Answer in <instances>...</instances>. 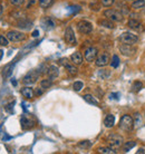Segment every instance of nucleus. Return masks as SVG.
I'll return each mask as SVG.
<instances>
[{
  "label": "nucleus",
  "mask_w": 145,
  "mask_h": 154,
  "mask_svg": "<svg viewBox=\"0 0 145 154\" xmlns=\"http://www.w3.org/2000/svg\"><path fill=\"white\" fill-rule=\"evenodd\" d=\"M98 76H100L102 79H107L108 77L111 76V71H108V69H102V71H100V73H98Z\"/></svg>",
  "instance_id": "obj_29"
},
{
  "label": "nucleus",
  "mask_w": 145,
  "mask_h": 154,
  "mask_svg": "<svg viewBox=\"0 0 145 154\" xmlns=\"http://www.w3.org/2000/svg\"><path fill=\"white\" fill-rule=\"evenodd\" d=\"M18 27L21 28V29H25V30H29L30 28L33 27V22L29 21V20H26V19H23V20L18 21Z\"/></svg>",
  "instance_id": "obj_20"
},
{
  "label": "nucleus",
  "mask_w": 145,
  "mask_h": 154,
  "mask_svg": "<svg viewBox=\"0 0 145 154\" xmlns=\"http://www.w3.org/2000/svg\"><path fill=\"white\" fill-rule=\"evenodd\" d=\"M77 29L79 33L87 35V34L92 33V30H93V25H92L90 22L86 21V20H82V21H79L77 24Z\"/></svg>",
  "instance_id": "obj_6"
},
{
  "label": "nucleus",
  "mask_w": 145,
  "mask_h": 154,
  "mask_svg": "<svg viewBox=\"0 0 145 154\" xmlns=\"http://www.w3.org/2000/svg\"><path fill=\"white\" fill-rule=\"evenodd\" d=\"M83 97H84V99L88 103V104L95 105V106H98V104H100V103H98V101L95 98L93 95H90V94H86V95H84Z\"/></svg>",
  "instance_id": "obj_21"
},
{
  "label": "nucleus",
  "mask_w": 145,
  "mask_h": 154,
  "mask_svg": "<svg viewBox=\"0 0 145 154\" xmlns=\"http://www.w3.org/2000/svg\"><path fill=\"white\" fill-rule=\"evenodd\" d=\"M98 56V50L96 47H88L87 49L85 50V54H84V57L87 61H94L96 59V57Z\"/></svg>",
  "instance_id": "obj_8"
},
{
  "label": "nucleus",
  "mask_w": 145,
  "mask_h": 154,
  "mask_svg": "<svg viewBox=\"0 0 145 154\" xmlns=\"http://www.w3.org/2000/svg\"><path fill=\"white\" fill-rule=\"evenodd\" d=\"M14 67H15V63H10V64H8V65H6L4 67V69H2V76H4V78H8V77L11 76Z\"/></svg>",
  "instance_id": "obj_16"
},
{
  "label": "nucleus",
  "mask_w": 145,
  "mask_h": 154,
  "mask_svg": "<svg viewBox=\"0 0 145 154\" xmlns=\"http://www.w3.org/2000/svg\"><path fill=\"white\" fill-rule=\"evenodd\" d=\"M100 26H103V27H105V28H108V29H113V28L115 27L114 24H113V20H111V19H104V20H100Z\"/></svg>",
  "instance_id": "obj_23"
},
{
  "label": "nucleus",
  "mask_w": 145,
  "mask_h": 154,
  "mask_svg": "<svg viewBox=\"0 0 145 154\" xmlns=\"http://www.w3.org/2000/svg\"><path fill=\"white\" fill-rule=\"evenodd\" d=\"M135 145H136L135 142H133V141H128V142H125V143L123 144V149H124L125 152H128V151H131V150L133 149Z\"/></svg>",
  "instance_id": "obj_26"
},
{
  "label": "nucleus",
  "mask_w": 145,
  "mask_h": 154,
  "mask_svg": "<svg viewBox=\"0 0 145 154\" xmlns=\"http://www.w3.org/2000/svg\"><path fill=\"white\" fill-rule=\"evenodd\" d=\"M51 79H43L41 82H40V88H43V89H47V88H49L51 86Z\"/></svg>",
  "instance_id": "obj_30"
},
{
  "label": "nucleus",
  "mask_w": 145,
  "mask_h": 154,
  "mask_svg": "<svg viewBox=\"0 0 145 154\" xmlns=\"http://www.w3.org/2000/svg\"><path fill=\"white\" fill-rule=\"evenodd\" d=\"M134 127V120L129 115L122 116L119 121V128L125 132H131Z\"/></svg>",
  "instance_id": "obj_1"
},
{
  "label": "nucleus",
  "mask_w": 145,
  "mask_h": 154,
  "mask_svg": "<svg viewBox=\"0 0 145 154\" xmlns=\"http://www.w3.org/2000/svg\"><path fill=\"white\" fill-rule=\"evenodd\" d=\"M78 146L82 148V149H89L92 146V143L89 141H82V142L78 143Z\"/></svg>",
  "instance_id": "obj_33"
},
{
  "label": "nucleus",
  "mask_w": 145,
  "mask_h": 154,
  "mask_svg": "<svg viewBox=\"0 0 145 154\" xmlns=\"http://www.w3.org/2000/svg\"><path fill=\"white\" fill-rule=\"evenodd\" d=\"M107 142H108V144H109V146H111L112 149H118V148L122 146L123 138L121 135H118V134L113 133V134H109V135H108Z\"/></svg>",
  "instance_id": "obj_2"
},
{
  "label": "nucleus",
  "mask_w": 145,
  "mask_h": 154,
  "mask_svg": "<svg viewBox=\"0 0 145 154\" xmlns=\"http://www.w3.org/2000/svg\"><path fill=\"white\" fill-rule=\"evenodd\" d=\"M111 66L113 67V68H117V67L119 66V58H118V56L117 55L113 56L112 61H111Z\"/></svg>",
  "instance_id": "obj_31"
},
{
  "label": "nucleus",
  "mask_w": 145,
  "mask_h": 154,
  "mask_svg": "<svg viewBox=\"0 0 145 154\" xmlns=\"http://www.w3.org/2000/svg\"><path fill=\"white\" fill-rule=\"evenodd\" d=\"M21 94L23 95V97L26 98H33L35 93H33V89L30 87H23L21 89Z\"/></svg>",
  "instance_id": "obj_22"
},
{
  "label": "nucleus",
  "mask_w": 145,
  "mask_h": 154,
  "mask_svg": "<svg viewBox=\"0 0 145 154\" xmlns=\"http://www.w3.org/2000/svg\"><path fill=\"white\" fill-rule=\"evenodd\" d=\"M118 95L117 94H112L111 95V98H115V99H118V97H117Z\"/></svg>",
  "instance_id": "obj_42"
},
{
  "label": "nucleus",
  "mask_w": 145,
  "mask_h": 154,
  "mask_svg": "<svg viewBox=\"0 0 145 154\" xmlns=\"http://www.w3.org/2000/svg\"><path fill=\"white\" fill-rule=\"evenodd\" d=\"M55 0H39V6L41 8H49Z\"/></svg>",
  "instance_id": "obj_27"
},
{
  "label": "nucleus",
  "mask_w": 145,
  "mask_h": 154,
  "mask_svg": "<svg viewBox=\"0 0 145 154\" xmlns=\"http://www.w3.org/2000/svg\"><path fill=\"white\" fill-rule=\"evenodd\" d=\"M43 27L46 29V30H50V29H53V28L55 27V22L53 21V19H50L49 17H46L45 19H43Z\"/></svg>",
  "instance_id": "obj_18"
},
{
  "label": "nucleus",
  "mask_w": 145,
  "mask_h": 154,
  "mask_svg": "<svg viewBox=\"0 0 145 154\" xmlns=\"http://www.w3.org/2000/svg\"><path fill=\"white\" fill-rule=\"evenodd\" d=\"M137 153H139H139H145V150H144V149H139Z\"/></svg>",
  "instance_id": "obj_44"
},
{
  "label": "nucleus",
  "mask_w": 145,
  "mask_h": 154,
  "mask_svg": "<svg viewBox=\"0 0 145 154\" xmlns=\"http://www.w3.org/2000/svg\"><path fill=\"white\" fill-rule=\"evenodd\" d=\"M47 75H48V78L51 79V81H54L56 79L58 75H59V69H58V67L55 66V65H51V66L48 67V71H47Z\"/></svg>",
  "instance_id": "obj_13"
},
{
  "label": "nucleus",
  "mask_w": 145,
  "mask_h": 154,
  "mask_svg": "<svg viewBox=\"0 0 145 154\" xmlns=\"http://www.w3.org/2000/svg\"><path fill=\"white\" fill-rule=\"evenodd\" d=\"M119 50L124 56H127V57H131L133 56L135 53H136V48L133 47V45H126L123 44L121 47H119Z\"/></svg>",
  "instance_id": "obj_10"
},
{
  "label": "nucleus",
  "mask_w": 145,
  "mask_h": 154,
  "mask_svg": "<svg viewBox=\"0 0 145 154\" xmlns=\"http://www.w3.org/2000/svg\"><path fill=\"white\" fill-rule=\"evenodd\" d=\"M37 71L39 72V74H45V73H47V71H48V67L46 66L45 64H41V65L38 67Z\"/></svg>",
  "instance_id": "obj_36"
},
{
  "label": "nucleus",
  "mask_w": 145,
  "mask_h": 154,
  "mask_svg": "<svg viewBox=\"0 0 145 154\" xmlns=\"http://www.w3.org/2000/svg\"><path fill=\"white\" fill-rule=\"evenodd\" d=\"M97 151H98V153H102V154H114V153H116V152L114 151V149H112V148H100Z\"/></svg>",
  "instance_id": "obj_28"
},
{
  "label": "nucleus",
  "mask_w": 145,
  "mask_h": 154,
  "mask_svg": "<svg viewBox=\"0 0 145 154\" xmlns=\"http://www.w3.org/2000/svg\"><path fill=\"white\" fill-rule=\"evenodd\" d=\"M134 118H135V121H134V125L139 126V125L142 124V117H141V114H139V113H135Z\"/></svg>",
  "instance_id": "obj_34"
},
{
  "label": "nucleus",
  "mask_w": 145,
  "mask_h": 154,
  "mask_svg": "<svg viewBox=\"0 0 145 154\" xmlns=\"http://www.w3.org/2000/svg\"><path fill=\"white\" fill-rule=\"evenodd\" d=\"M1 138H2L4 141H7V140H10V138H11V136H8V135H6L5 133H4V135L1 136Z\"/></svg>",
  "instance_id": "obj_39"
},
{
  "label": "nucleus",
  "mask_w": 145,
  "mask_h": 154,
  "mask_svg": "<svg viewBox=\"0 0 145 154\" xmlns=\"http://www.w3.org/2000/svg\"><path fill=\"white\" fill-rule=\"evenodd\" d=\"M23 1H25V0H10L11 5L14 6H21L22 4H23Z\"/></svg>",
  "instance_id": "obj_38"
},
{
  "label": "nucleus",
  "mask_w": 145,
  "mask_h": 154,
  "mask_svg": "<svg viewBox=\"0 0 145 154\" xmlns=\"http://www.w3.org/2000/svg\"><path fill=\"white\" fill-rule=\"evenodd\" d=\"M70 61H72V63L74 65H82V63H83V56H82L80 53L76 51V53L72 54Z\"/></svg>",
  "instance_id": "obj_17"
},
{
  "label": "nucleus",
  "mask_w": 145,
  "mask_h": 154,
  "mask_svg": "<svg viewBox=\"0 0 145 154\" xmlns=\"http://www.w3.org/2000/svg\"><path fill=\"white\" fill-rule=\"evenodd\" d=\"M1 12H2V8H1V5H0V15H1Z\"/></svg>",
  "instance_id": "obj_46"
},
{
  "label": "nucleus",
  "mask_w": 145,
  "mask_h": 154,
  "mask_svg": "<svg viewBox=\"0 0 145 154\" xmlns=\"http://www.w3.org/2000/svg\"><path fill=\"white\" fill-rule=\"evenodd\" d=\"M114 124H115V116L112 115V114L106 115L105 120H104V125L107 128H111V127L114 126Z\"/></svg>",
  "instance_id": "obj_19"
},
{
  "label": "nucleus",
  "mask_w": 145,
  "mask_h": 154,
  "mask_svg": "<svg viewBox=\"0 0 145 154\" xmlns=\"http://www.w3.org/2000/svg\"><path fill=\"white\" fill-rule=\"evenodd\" d=\"M145 6V1L144 0H135L132 4V8L135 9V10H139V9H142Z\"/></svg>",
  "instance_id": "obj_24"
},
{
  "label": "nucleus",
  "mask_w": 145,
  "mask_h": 154,
  "mask_svg": "<svg viewBox=\"0 0 145 154\" xmlns=\"http://www.w3.org/2000/svg\"><path fill=\"white\" fill-rule=\"evenodd\" d=\"M9 44V39L7 38V36H0V45L1 46H7Z\"/></svg>",
  "instance_id": "obj_35"
},
{
  "label": "nucleus",
  "mask_w": 145,
  "mask_h": 154,
  "mask_svg": "<svg viewBox=\"0 0 145 154\" xmlns=\"http://www.w3.org/2000/svg\"><path fill=\"white\" fill-rule=\"evenodd\" d=\"M139 40V37L136 35H134L132 33H123L121 36H119V41L122 44H126V45H134L137 43Z\"/></svg>",
  "instance_id": "obj_3"
},
{
  "label": "nucleus",
  "mask_w": 145,
  "mask_h": 154,
  "mask_svg": "<svg viewBox=\"0 0 145 154\" xmlns=\"http://www.w3.org/2000/svg\"><path fill=\"white\" fill-rule=\"evenodd\" d=\"M60 64L63 65V66L66 68L67 71H68V73L70 74V75H76L78 72V69L76 68V67L74 66V65H72V64H69L68 61H67V59H61L60 61Z\"/></svg>",
  "instance_id": "obj_14"
},
{
  "label": "nucleus",
  "mask_w": 145,
  "mask_h": 154,
  "mask_svg": "<svg viewBox=\"0 0 145 154\" xmlns=\"http://www.w3.org/2000/svg\"><path fill=\"white\" fill-rule=\"evenodd\" d=\"M20 124H21V127L23 130H28V128H31V127L35 125L33 124V121L31 117H29L27 115H23L21 116L20 118Z\"/></svg>",
  "instance_id": "obj_12"
},
{
  "label": "nucleus",
  "mask_w": 145,
  "mask_h": 154,
  "mask_svg": "<svg viewBox=\"0 0 145 154\" xmlns=\"http://www.w3.org/2000/svg\"><path fill=\"white\" fill-rule=\"evenodd\" d=\"M83 87H84L83 82H79V81L75 82L74 83V85H72V88H74V91H75V92H80Z\"/></svg>",
  "instance_id": "obj_32"
},
{
  "label": "nucleus",
  "mask_w": 145,
  "mask_h": 154,
  "mask_svg": "<svg viewBox=\"0 0 145 154\" xmlns=\"http://www.w3.org/2000/svg\"><path fill=\"white\" fill-rule=\"evenodd\" d=\"M108 63H109V55H108L107 53H102V54H100V55L96 57V59H95V64H96V66L98 67L106 66Z\"/></svg>",
  "instance_id": "obj_9"
},
{
  "label": "nucleus",
  "mask_w": 145,
  "mask_h": 154,
  "mask_svg": "<svg viewBox=\"0 0 145 154\" xmlns=\"http://www.w3.org/2000/svg\"><path fill=\"white\" fill-rule=\"evenodd\" d=\"M114 1L115 0H102V4H103V6H105V7H111L114 4Z\"/></svg>",
  "instance_id": "obj_37"
},
{
  "label": "nucleus",
  "mask_w": 145,
  "mask_h": 154,
  "mask_svg": "<svg viewBox=\"0 0 145 154\" xmlns=\"http://www.w3.org/2000/svg\"><path fill=\"white\" fill-rule=\"evenodd\" d=\"M143 88V84H142V82H139V81H135V82L133 83V85H132V92H134V93H137V92H139L141 89Z\"/></svg>",
  "instance_id": "obj_25"
},
{
  "label": "nucleus",
  "mask_w": 145,
  "mask_h": 154,
  "mask_svg": "<svg viewBox=\"0 0 145 154\" xmlns=\"http://www.w3.org/2000/svg\"><path fill=\"white\" fill-rule=\"evenodd\" d=\"M39 76H40V74H39L38 71H30L25 75L22 82H23L25 85H33L38 81Z\"/></svg>",
  "instance_id": "obj_4"
},
{
  "label": "nucleus",
  "mask_w": 145,
  "mask_h": 154,
  "mask_svg": "<svg viewBox=\"0 0 145 154\" xmlns=\"http://www.w3.org/2000/svg\"><path fill=\"white\" fill-rule=\"evenodd\" d=\"M41 94H43V89H40V88H37V89H36V95L40 96Z\"/></svg>",
  "instance_id": "obj_40"
},
{
  "label": "nucleus",
  "mask_w": 145,
  "mask_h": 154,
  "mask_svg": "<svg viewBox=\"0 0 145 154\" xmlns=\"http://www.w3.org/2000/svg\"><path fill=\"white\" fill-rule=\"evenodd\" d=\"M125 1H135V0H125Z\"/></svg>",
  "instance_id": "obj_47"
},
{
  "label": "nucleus",
  "mask_w": 145,
  "mask_h": 154,
  "mask_svg": "<svg viewBox=\"0 0 145 154\" xmlns=\"http://www.w3.org/2000/svg\"><path fill=\"white\" fill-rule=\"evenodd\" d=\"M38 36H39V31H38V30H33V37H38Z\"/></svg>",
  "instance_id": "obj_41"
},
{
  "label": "nucleus",
  "mask_w": 145,
  "mask_h": 154,
  "mask_svg": "<svg viewBox=\"0 0 145 154\" xmlns=\"http://www.w3.org/2000/svg\"><path fill=\"white\" fill-rule=\"evenodd\" d=\"M65 40L68 44H76V37H75V34H74V30H72V27L66 28V30H65Z\"/></svg>",
  "instance_id": "obj_11"
},
{
  "label": "nucleus",
  "mask_w": 145,
  "mask_h": 154,
  "mask_svg": "<svg viewBox=\"0 0 145 154\" xmlns=\"http://www.w3.org/2000/svg\"><path fill=\"white\" fill-rule=\"evenodd\" d=\"M6 36H7V38L9 39L10 41H14V43L21 41V40H23V39L26 38V36L23 34L20 33V31H17V30H10V31L7 33Z\"/></svg>",
  "instance_id": "obj_7"
},
{
  "label": "nucleus",
  "mask_w": 145,
  "mask_h": 154,
  "mask_svg": "<svg viewBox=\"0 0 145 154\" xmlns=\"http://www.w3.org/2000/svg\"><path fill=\"white\" fill-rule=\"evenodd\" d=\"M104 16L107 19H111L113 21H122L123 20V15L119 11L115 10V9H107L104 11Z\"/></svg>",
  "instance_id": "obj_5"
},
{
  "label": "nucleus",
  "mask_w": 145,
  "mask_h": 154,
  "mask_svg": "<svg viewBox=\"0 0 145 154\" xmlns=\"http://www.w3.org/2000/svg\"><path fill=\"white\" fill-rule=\"evenodd\" d=\"M11 83H12V85H15V86L17 85V82L15 81V79H11Z\"/></svg>",
  "instance_id": "obj_45"
},
{
  "label": "nucleus",
  "mask_w": 145,
  "mask_h": 154,
  "mask_svg": "<svg viewBox=\"0 0 145 154\" xmlns=\"http://www.w3.org/2000/svg\"><path fill=\"white\" fill-rule=\"evenodd\" d=\"M2 57H4V50L0 49V61L2 59Z\"/></svg>",
  "instance_id": "obj_43"
},
{
  "label": "nucleus",
  "mask_w": 145,
  "mask_h": 154,
  "mask_svg": "<svg viewBox=\"0 0 145 154\" xmlns=\"http://www.w3.org/2000/svg\"><path fill=\"white\" fill-rule=\"evenodd\" d=\"M128 27L133 30H136V31H142L143 28H142V24L136 20V19H129L128 20Z\"/></svg>",
  "instance_id": "obj_15"
}]
</instances>
